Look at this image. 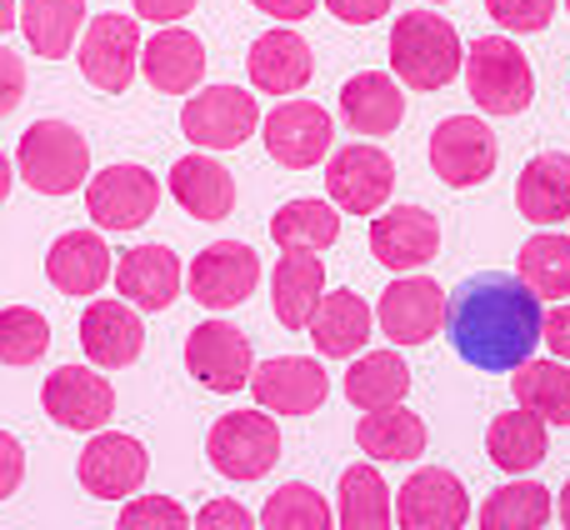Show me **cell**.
I'll return each mask as SVG.
<instances>
[{"mask_svg":"<svg viewBox=\"0 0 570 530\" xmlns=\"http://www.w3.org/2000/svg\"><path fill=\"white\" fill-rule=\"evenodd\" d=\"M465 521H471V495H465L461 475L445 465H421L395 491V526L401 530H465Z\"/></svg>","mask_w":570,"mask_h":530,"instance_id":"obj_11","label":"cell"},{"mask_svg":"<svg viewBox=\"0 0 570 530\" xmlns=\"http://www.w3.org/2000/svg\"><path fill=\"white\" fill-rule=\"evenodd\" d=\"M80 345H86L90 365L100 371H120V365H136L146 351V325H140L136 305L126 301H90L80 315Z\"/></svg>","mask_w":570,"mask_h":530,"instance_id":"obj_20","label":"cell"},{"mask_svg":"<svg viewBox=\"0 0 570 530\" xmlns=\"http://www.w3.org/2000/svg\"><path fill=\"white\" fill-rule=\"evenodd\" d=\"M546 445H551V435H546V421L535 411H525V405L495 415L491 431H485V455H491L501 471H511V475L535 471V465L546 461Z\"/></svg>","mask_w":570,"mask_h":530,"instance_id":"obj_31","label":"cell"},{"mask_svg":"<svg viewBox=\"0 0 570 530\" xmlns=\"http://www.w3.org/2000/svg\"><path fill=\"white\" fill-rule=\"evenodd\" d=\"M190 301H200L206 311H236L256 295L261 285V256L246 241H216L206 246L186 271Z\"/></svg>","mask_w":570,"mask_h":530,"instance_id":"obj_10","label":"cell"},{"mask_svg":"<svg viewBox=\"0 0 570 530\" xmlns=\"http://www.w3.org/2000/svg\"><path fill=\"white\" fill-rule=\"evenodd\" d=\"M250 6L266 10V16H276V20H285V26H295V20L315 16V0H250Z\"/></svg>","mask_w":570,"mask_h":530,"instance_id":"obj_49","label":"cell"},{"mask_svg":"<svg viewBox=\"0 0 570 530\" xmlns=\"http://www.w3.org/2000/svg\"><path fill=\"white\" fill-rule=\"evenodd\" d=\"M501 146H495L491 126L475 116H451L435 126L431 136V170L445 180L451 190H471L481 180H491Z\"/></svg>","mask_w":570,"mask_h":530,"instance_id":"obj_14","label":"cell"},{"mask_svg":"<svg viewBox=\"0 0 570 530\" xmlns=\"http://www.w3.org/2000/svg\"><path fill=\"white\" fill-rule=\"evenodd\" d=\"M515 405L535 411L546 425H570V365L561 361H521L511 375Z\"/></svg>","mask_w":570,"mask_h":530,"instance_id":"obj_35","label":"cell"},{"mask_svg":"<svg viewBox=\"0 0 570 530\" xmlns=\"http://www.w3.org/2000/svg\"><path fill=\"white\" fill-rule=\"evenodd\" d=\"M461 30L445 16L411 10L391 26V76L411 90H445L461 76Z\"/></svg>","mask_w":570,"mask_h":530,"instance_id":"obj_2","label":"cell"},{"mask_svg":"<svg viewBox=\"0 0 570 530\" xmlns=\"http://www.w3.org/2000/svg\"><path fill=\"white\" fill-rule=\"evenodd\" d=\"M371 256L395 275H411L441 256V220L425 206H391L371 220Z\"/></svg>","mask_w":570,"mask_h":530,"instance_id":"obj_17","label":"cell"},{"mask_svg":"<svg viewBox=\"0 0 570 530\" xmlns=\"http://www.w3.org/2000/svg\"><path fill=\"white\" fill-rule=\"evenodd\" d=\"M20 30L36 56H70V46L86 30V0H20Z\"/></svg>","mask_w":570,"mask_h":530,"instance_id":"obj_32","label":"cell"},{"mask_svg":"<svg viewBox=\"0 0 570 530\" xmlns=\"http://www.w3.org/2000/svg\"><path fill=\"white\" fill-rule=\"evenodd\" d=\"M325 190L345 216H375L395 190V160L371 140H355L325 156Z\"/></svg>","mask_w":570,"mask_h":530,"instance_id":"obj_6","label":"cell"},{"mask_svg":"<svg viewBox=\"0 0 570 530\" xmlns=\"http://www.w3.org/2000/svg\"><path fill=\"white\" fill-rule=\"evenodd\" d=\"M116 271V251L106 246L100 230H66L46 251V281L60 295H96Z\"/></svg>","mask_w":570,"mask_h":530,"instance_id":"obj_22","label":"cell"},{"mask_svg":"<svg viewBox=\"0 0 570 530\" xmlns=\"http://www.w3.org/2000/svg\"><path fill=\"white\" fill-rule=\"evenodd\" d=\"M50 351V321L30 305H6L0 311V361L6 365H36Z\"/></svg>","mask_w":570,"mask_h":530,"instance_id":"obj_40","label":"cell"},{"mask_svg":"<svg viewBox=\"0 0 570 530\" xmlns=\"http://www.w3.org/2000/svg\"><path fill=\"white\" fill-rule=\"evenodd\" d=\"M76 60L90 86L106 90V96H120V90L136 80V66H140V20L100 10V16L80 30Z\"/></svg>","mask_w":570,"mask_h":530,"instance_id":"obj_8","label":"cell"},{"mask_svg":"<svg viewBox=\"0 0 570 530\" xmlns=\"http://www.w3.org/2000/svg\"><path fill=\"white\" fill-rule=\"evenodd\" d=\"M556 511H561V521H566V530H570V481H566V491H561V506H556Z\"/></svg>","mask_w":570,"mask_h":530,"instance_id":"obj_52","label":"cell"},{"mask_svg":"<svg viewBox=\"0 0 570 530\" xmlns=\"http://www.w3.org/2000/svg\"><path fill=\"white\" fill-rule=\"evenodd\" d=\"M515 210L531 226H561L570 220V156L566 150H541L525 160L515 180Z\"/></svg>","mask_w":570,"mask_h":530,"instance_id":"obj_27","label":"cell"},{"mask_svg":"<svg viewBox=\"0 0 570 530\" xmlns=\"http://www.w3.org/2000/svg\"><path fill=\"white\" fill-rule=\"evenodd\" d=\"M150 475V451L136 435L120 431H96L76 461V481L100 501H130Z\"/></svg>","mask_w":570,"mask_h":530,"instance_id":"obj_12","label":"cell"},{"mask_svg":"<svg viewBox=\"0 0 570 530\" xmlns=\"http://www.w3.org/2000/svg\"><path fill=\"white\" fill-rule=\"evenodd\" d=\"M425 441H431L425 421H421L415 411H405V405L365 411L361 425H355V445H361L365 455H375V461H401V465H411L415 455H425Z\"/></svg>","mask_w":570,"mask_h":530,"instance_id":"obj_30","label":"cell"},{"mask_svg":"<svg viewBox=\"0 0 570 530\" xmlns=\"http://www.w3.org/2000/svg\"><path fill=\"white\" fill-rule=\"evenodd\" d=\"M190 530H256V516L240 501H210V506H200Z\"/></svg>","mask_w":570,"mask_h":530,"instance_id":"obj_43","label":"cell"},{"mask_svg":"<svg viewBox=\"0 0 570 530\" xmlns=\"http://www.w3.org/2000/svg\"><path fill=\"white\" fill-rule=\"evenodd\" d=\"M391 485L381 481V471L365 461L345 465L341 475V530H391Z\"/></svg>","mask_w":570,"mask_h":530,"instance_id":"obj_36","label":"cell"},{"mask_svg":"<svg viewBox=\"0 0 570 530\" xmlns=\"http://www.w3.org/2000/svg\"><path fill=\"white\" fill-rule=\"evenodd\" d=\"M371 325H375V311L355 291H325L305 331H311L315 351L331 355V361H341V355H361L365 351Z\"/></svg>","mask_w":570,"mask_h":530,"instance_id":"obj_28","label":"cell"},{"mask_svg":"<svg viewBox=\"0 0 570 530\" xmlns=\"http://www.w3.org/2000/svg\"><path fill=\"white\" fill-rule=\"evenodd\" d=\"M485 16L515 36H541L556 16V0H485Z\"/></svg>","mask_w":570,"mask_h":530,"instance_id":"obj_42","label":"cell"},{"mask_svg":"<svg viewBox=\"0 0 570 530\" xmlns=\"http://www.w3.org/2000/svg\"><path fill=\"white\" fill-rule=\"evenodd\" d=\"M541 341L551 345V351L570 365V301H566V305H556V311L541 321Z\"/></svg>","mask_w":570,"mask_h":530,"instance_id":"obj_48","label":"cell"},{"mask_svg":"<svg viewBox=\"0 0 570 530\" xmlns=\"http://www.w3.org/2000/svg\"><path fill=\"white\" fill-rule=\"evenodd\" d=\"M271 241L281 251H331L341 241V210L331 200H285L271 216Z\"/></svg>","mask_w":570,"mask_h":530,"instance_id":"obj_34","label":"cell"},{"mask_svg":"<svg viewBox=\"0 0 570 530\" xmlns=\"http://www.w3.org/2000/svg\"><path fill=\"white\" fill-rule=\"evenodd\" d=\"M341 116L355 136H391L405 120L401 80L391 70H355L341 86Z\"/></svg>","mask_w":570,"mask_h":530,"instance_id":"obj_24","label":"cell"},{"mask_svg":"<svg viewBox=\"0 0 570 530\" xmlns=\"http://www.w3.org/2000/svg\"><path fill=\"white\" fill-rule=\"evenodd\" d=\"M250 391H256L261 411L271 415H315L331 395L321 361H305V355H276V361H261L250 371Z\"/></svg>","mask_w":570,"mask_h":530,"instance_id":"obj_19","label":"cell"},{"mask_svg":"<svg viewBox=\"0 0 570 530\" xmlns=\"http://www.w3.org/2000/svg\"><path fill=\"white\" fill-rule=\"evenodd\" d=\"M10 180H16V176H10V156L0 150V206H6V196H10Z\"/></svg>","mask_w":570,"mask_h":530,"instance_id":"obj_51","label":"cell"},{"mask_svg":"<svg viewBox=\"0 0 570 530\" xmlns=\"http://www.w3.org/2000/svg\"><path fill=\"white\" fill-rule=\"evenodd\" d=\"M20 26V6L16 0H0V36H6V30H16Z\"/></svg>","mask_w":570,"mask_h":530,"instance_id":"obj_50","label":"cell"},{"mask_svg":"<svg viewBox=\"0 0 570 530\" xmlns=\"http://www.w3.org/2000/svg\"><path fill=\"white\" fill-rule=\"evenodd\" d=\"M110 281H116V291L126 295V305H136L140 315L146 311H170L176 295H180V256L170 246L120 251Z\"/></svg>","mask_w":570,"mask_h":530,"instance_id":"obj_21","label":"cell"},{"mask_svg":"<svg viewBox=\"0 0 570 530\" xmlns=\"http://www.w3.org/2000/svg\"><path fill=\"white\" fill-rule=\"evenodd\" d=\"M465 86H471V100L485 116H521L535 100L531 60L505 36L471 40V50H465Z\"/></svg>","mask_w":570,"mask_h":530,"instance_id":"obj_4","label":"cell"},{"mask_svg":"<svg viewBox=\"0 0 570 530\" xmlns=\"http://www.w3.org/2000/svg\"><path fill=\"white\" fill-rule=\"evenodd\" d=\"M266 150L271 160L285 170H311L331 156V140H335V126H331V110L315 106V100H281L276 110L266 116Z\"/></svg>","mask_w":570,"mask_h":530,"instance_id":"obj_16","label":"cell"},{"mask_svg":"<svg viewBox=\"0 0 570 530\" xmlns=\"http://www.w3.org/2000/svg\"><path fill=\"white\" fill-rule=\"evenodd\" d=\"M381 335L395 345H425L445 325V291L425 275H395L375 305Z\"/></svg>","mask_w":570,"mask_h":530,"instance_id":"obj_18","label":"cell"},{"mask_svg":"<svg viewBox=\"0 0 570 530\" xmlns=\"http://www.w3.org/2000/svg\"><path fill=\"white\" fill-rule=\"evenodd\" d=\"M20 475H26V451L10 431H0V501L20 491Z\"/></svg>","mask_w":570,"mask_h":530,"instance_id":"obj_45","label":"cell"},{"mask_svg":"<svg viewBox=\"0 0 570 530\" xmlns=\"http://www.w3.org/2000/svg\"><path fill=\"white\" fill-rule=\"evenodd\" d=\"M405 391H411V365L395 351H365V355H355V365L345 371V401L361 405V411L401 405Z\"/></svg>","mask_w":570,"mask_h":530,"instance_id":"obj_33","label":"cell"},{"mask_svg":"<svg viewBox=\"0 0 570 530\" xmlns=\"http://www.w3.org/2000/svg\"><path fill=\"white\" fill-rule=\"evenodd\" d=\"M130 6H136V16L150 20V26H176L180 16L196 10V0H130Z\"/></svg>","mask_w":570,"mask_h":530,"instance_id":"obj_47","label":"cell"},{"mask_svg":"<svg viewBox=\"0 0 570 530\" xmlns=\"http://www.w3.org/2000/svg\"><path fill=\"white\" fill-rule=\"evenodd\" d=\"M116 530H190V516L176 495H130Z\"/></svg>","mask_w":570,"mask_h":530,"instance_id":"obj_41","label":"cell"},{"mask_svg":"<svg viewBox=\"0 0 570 530\" xmlns=\"http://www.w3.org/2000/svg\"><path fill=\"white\" fill-rule=\"evenodd\" d=\"M566 10H570V0H566Z\"/></svg>","mask_w":570,"mask_h":530,"instance_id":"obj_53","label":"cell"},{"mask_svg":"<svg viewBox=\"0 0 570 530\" xmlns=\"http://www.w3.org/2000/svg\"><path fill=\"white\" fill-rule=\"evenodd\" d=\"M515 265H521V281L531 285L541 301H561V295H570V236H531L521 246V256H515Z\"/></svg>","mask_w":570,"mask_h":530,"instance_id":"obj_38","label":"cell"},{"mask_svg":"<svg viewBox=\"0 0 570 530\" xmlns=\"http://www.w3.org/2000/svg\"><path fill=\"white\" fill-rule=\"evenodd\" d=\"M325 295V265L315 251H285L271 271V305L285 331H305Z\"/></svg>","mask_w":570,"mask_h":530,"instance_id":"obj_29","label":"cell"},{"mask_svg":"<svg viewBox=\"0 0 570 530\" xmlns=\"http://www.w3.org/2000/svg\"><path fill=\"white\" fill-rule=\"evenodd\" d=\"M20 100H26V66L10 46H0V116H10Z\"/></svg>","mask_w":570,"mask_h":530,"instance_id":"obj_44","label":"cell"},{"mask_svg":"<svg viewBox=\"0 0 570 530\" xmlns=\"http://www.w3.org/2000/svg\"><path fill=\"white\" fill-rule=\"evenodd\" d=\"M246 70H250V86L261 96H295L305 80L315 76V56L295 30H266V36L250 46L246 56Z\"/></svg>","mask_w":570,"mask_h":530,"instance_id":"obj_25","label":"cell"},{"mask_svg":"<svg viewBox=\"0 0 570 530\" xmlns=\"http://www.w3.org/2000/svg\"><path fill=\"white\" fill-rule=\"evenodd\" d=\"M261 530H335V516L315 485L285 481L261 511Z\"/></svg>","mask_w":570,"mask_h":530,"instance_id":"obj_39","label":"cell"},{"mask_svg":"<svg viewBox=\"0 0 570 530\" xmlns=\"http://www.w3.org/2000/svg\"><path fill=\"white\" fill-rule=\"evenodd\" d=\"M325 10L335 20H345V26H371V20H381L391 10V0H325Z\"/></svg>","mask_w":570,"mask_h":530,"instance_id":"obj_46","label":"cell"},{"mask_svg":"<svg viewBox=\"0 0 570 530\" xmlns=\"http://www.w3.org/2000/svg\"><path fill=\"white\" fill-rule=\"evenodd\" d=\"M541 295L511 271H481L445 295V331L465 365L515 371L541 345Z\"/></svg>","mask_w":570,"mask_h":530,"instance_id":"obj_1","label":"cell"},{"mask_svg":"<svg viewBox=\"0 0 570 530\" xmlns=\"http://www.w3.org/2000/svg\"><path fill=\"white\" fill-rule=\"evenodd\" d=\"M160 206V180L146 166H106L86 180V216L96 230H140Z\"/></svg>","mask_w":570,"mask_h":530,"instance_id":"obj_9","label":"cell"},{"mask_svg":"<svg viewBox=\"0 0 570 530\" xmlns=\"http://www.w3.org/2000/svg\"><path fill=\"white\" fill-rule=\"evenodd\" d=\"M16 166H20V180L36 196H70V190H80L90 180V146L70 120L46 116L20 136Z\"/></svg>","mask_w":570,"mask_h":530,"instance_id":"obj_3","label":"cell"},{"mask_svg":"<svg viewBox=\"0 0 570 530\" xmlns=\"http://www.w3.org/2000/svg\"><path fill=\"white\" fill-rule=\"evenodd\" d=\"M186 371L196 375L206 391H220V395L246 391L250 371H256L246 331H236L230 321H200L196 331L186 335Z\"/></svg>","mask_w":570,"mask_h":530,"instance_id":"obj_13","label":"cell"},{"mask_svg":"<svg viewBox=\"0 0 570 530\" xmlns=\"http://www.w3.org/2000/svg\"><path fill=\"white\" fill-rule=\"evenodd\" d=\"M261 106L240 86H206L180 106V136L200 150H236L256 136Z\"/></svg>","mask_w":570,"mask_h":530,"instance_id":"obj_7","label":"cell"},{"mask_svg":"<svg viewBox=\"0 0 570 530\" xmlns=\"http://www.w3.org/2000/svg\"><path fill=\"white\" fill-rule=\"evenodd\" d=\"M140 70L160 96H186L206 76V46L200 36H190L186 26H160L156 36L140 46Z\"/></svg>","mask_w":570,"mask_h":530,"instance_id":"obj_23","label":"cell"},{"mask_svg":"<svg viewBox=\"0 0 570 530\" xmlns=\"http://www.w3.org/2000/svg\"><path fill=\"white\" fill-rule=\"evenodd\" d=\"M556 501L541 481H511L481 506V530H546Z\"/></svg>","mask_w":570,"mask_h":530,"instance_id":"obj_37","label":"cell"},{"mask_svg":"<svg viewBox=\"0 0 570 530\" xmlns=\"http://www.w3.org/2000/svg\"><path fill=\"white\" fill-rule=\"evenodd\" d=\"M206 461L226 481H261L281 461V425L266 411H230L210 425Z\"/></svg>","mask_w":570,"mask_h":530,"instance_id":"obj_5","label":"cell"},{"mask_svg":"<svg viewBox=\"0 0 570 530\" xmlns=\"http://www.w3.org/2000/svg\"><path fill=\"white\" fill-rule=\"evenodd\" d=\"M40 405L60 431H86L96 435L100 425L116 415V385L90 365H60L56 375H46L40 385Z\"/></svg>","mask_w":570,"mask_h":530,"instance_id":"obj_15","label":"cell"},{"mask_svg":"<svg viewBox=\"0 0 570 530\" xmlns=\"http://www.w3.org/2000/svg\"><path fill=\"white\" fill-rule=\"evenodd\" d=\"M170 196L190 220H226L236 210V176L216 156H180L170 166Z\"/></svg>","mask_w":570,"mask_h":530,"instance_id":"obj_26","label":"cell"},{"mask_svg":"<svg viewBox=\"0 0 570 530\" xmlns=\"http://www.w3.org/2000/svg\"><path fill=\"white\" fill-rule=\"evenodd\" d=\"M435 6H441V0H435Z\"/></svg>","mask_w":570,"mask_h":530,"instance_id":"obj_54","label":"cell"}]
</instances>
